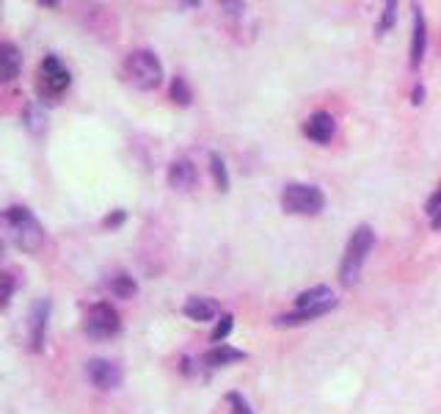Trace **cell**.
<instances>
[{
    "instance_id": "1",
    "label": "cell",
    "mask_w": 441,
    "mask_h": 414,
    "mask_svg": "<svg viewBox=\"0 0 441 414\" xmlns=\"http://www.w3.org/2000/svg\"><path fill=\"white\" fill-rule=\"evenodd\" d=\"M3 221H6V227H8L11 240H14L23 252H39V246L45 243V230H42V224L36 221V216H33L25 205L6 207Z\"/></svg>"
},
{
    "instance_id": "2",
    "label": "cell",
    "mask_w": 441,
    "mask_h": 414,
    "mask_svg": "<svg viewBox=\"0 0 441 414\" xmlns=\"http://www.w3.org/2000/svg\"><path fill=\"white\" fill-rule=\"evenodd\" d=\"M122 75L138 91H155L163 83V64L152 50H132L125 58Z\"/></svg>"
},
{
    "instance_id": "3",
    "label": "cell",
    "mask_w": 441,
    "mask_h": 414,
    "mask_svg": "<svg viewBox=\"0 0 441 414\" xmlns=\"http://www.w3.org/2000/svg\"><path fill=\"white\" fill-rule=\"evenodd\" d=\"M372 243H375V233L370 224H362L353 230L348 246H345V254H342V265H339V282L342 285H353L359 279L364 259L372 252Z\"/></svg>"
},
{
    "instance_id": "4",
    "label": "cell",
    "mask_w": 441,
    "mask_h": 414,
    "mask_svg": "<svg viewBox=\"0 0 441 414\" xmlns=\"http://www.w3.org/2000/svg\"><path fill=\"white\" fill-rule=\"evenodd\" d=\"M282 207L292 216H317L326 207V194L317 185L290 182L282 191Z\"/></svg>"
},
{
    "instance_id": "5",
    "label": "cell",
    "mask_w": 441,
    "mask_h": 414,
    "mask_svg": "<svg viewBox=\"0 0 441 414\" xmlns=\"http://www.w3.org/2000/svg\"><path fill=\"white\" fill-rule=\"evenodd\" d=\"M72 83V75L69 69L64 67V61L58 55H45V61L39 64V94L42 100H55L61 97Z\"/></svg>"
},
{
    "instance_id": "6",
    "label": "cell",
    "mask_w": 441,
    "mask_h": 414,
    "mask_svg": "<svg viewBox=\"0 0 441 414\" xmlns=\"http://www.w3.org/2000/svg\"><path fill=\"white\" fill-rule=\"evenodd\" d=\"M86 335L94 337V340H108V337H116L122 329V320H119V312L113 310L108 301L94 304L91 310L86 312V323H83Z\"/></svg>"
},
{
    "instance_id": "7",
    "label": "cell",
    "mask_w": 441,
    "mask_h": 414,
    "mask_svg": "<svg viewBox=\"0 0 441 414\" xmlns=\"http://www.w3.org/2000/svg\"><path fill=\"white\" fill-rule=\"evenodd\" d=\"M47 320H50V298H42L33 304L30 320H28V345L33 354L45 351V340H47Z\"/></svg>"
},
{
    "instance_id": "8",
    "label": "cell",
    "mask_w": 441,
    "mask_h": 414,
    "mask_svg": "<svg viewBox=\"0 0 441 414\" xmlns=\"http://www.w3.org/2000/svg\"><path fill=\"white\" fill-rule=\"evenodd\" d=\"M86 376H88V381L94 384L97 389H116L122 384V379H125V373H122V367L116 362H110V359H91V362L86 364Z\"/></svg>"
},
{
    "instance_id": "9",
    "label": "cell",
    "mask_w": 441,
    "mask_h": 414,
    "mask_svg": "<svg viewBox=\"0 0 441 414\" xmlns=\"http://www.w3.org/2000/svg\"><path fill=\"white\" fill-rule=\"evenodd\" d=\"M334 116L331 113H326V111H314L309 119L304 122V133L309 135L314 144H328L331 138H334Z\"/></svg>"
},
{
    "instance_id": "10",
    "label": "cell",
    "mask_w": 441,
    "mask_h": 414,
    "mask_svg": "<svg viewBox=\"0 0 441 414\" xmlns=\"http://www.w3.org/2000/svg\"><path fill=\"white\" fill-rule=\"evenodd\" d=\"M196 180H199V174H196L193 160L180 157V160H174V163L168 166V185H171L174 191H190V188L196 185Z\"/></svg>"
},
{
    "instance_id": "11",
    "label": "cell",
    "mask_w": 441,
    "mask_h": 414,
    "mask_svg": "<svg viewBox=\"0 0 441 414\" xmlns=\"http://www.w3.org/2000/svg\"><path fill=\"white\" fill-rule=\"evenodd\" d=\"M23 69V50L14 42H3L0 45V80L11 83Z\"/></svg>"
},
{
    "instance_id": "12",
    "label": "cell",
    "mask_w": 441,
    "mask_h": 414,
    "mask_svg": "<svg viewBox=\"0 0 441 414\" xmlns=\"http://www.w3.org/2000/svg\"><path fill=\"white\" fill-rule=\"evenodd\" d=\"M337 307V298L328 301V304H317V307H307V310H295L290 315H279L276 318V326H301V323H309L314 318H323L326 312H331Z\"/></svg>"
},
{
    "instance_id": "13",
    "label": "cell",
    "mask_w": 441,
    "mask_h": 414,
    "mask_svg": "<svg viewBox=\"0 0 441 414\" xmlns=\"http://www.w3.org/2000/svg\"><path fill=\"white\" fill-rule=\"evenodd\" d=\"M425 47H428V26H425V14L422 9L414 6V36H411V67H419L425 58Z\"/></svg>"
},
{
    "instance_id": "14",
    "label": "cell",
    "mask_w": 441,
    "mask_h": 414,
    "mask_svg": "<svg viewBox=\"0 0 441 414\" xmlns=\"http://www.w3.org/2000/svg\"><path fill=\"white\" fill-rule=\"evenodd\" d=\"M182 312H185L190 320L205 323V320H215V318H218V304H215L212 298H205V296H193V298L185 301Z\"/></svg>"
},
{
    "instance_id": "15",
    "label": "cell",
    "mask_w": 441,
    "mask_h": 414,
    "mask_svg": "<svg viewBox=\"0 0 441 414\" xmlns=\"http://www.w3.org/2000/svg\"><path fill=\"white\" fill-rule=\"evenodd\" d=\"M240 359H246V351L232 348V345H227V342H221V345H212L207 354L202 357V362L207 364V367H224V364L240 362Z\"/></svg>"
},
{
    "instance_id": "16",
    "label": "cell",
    "mask_w": 441,
    "mask_h": 414,
    "mask_svg": "<svg viewBox=\"0 0 441 414\" xmlns=\"http://www.w3.org/2000/svg\"><path fill=\"white\" fill-rule=\"evenodd\" d=\"M328 301H334V293H331L326 285H317V287L304 290V293H298V298H295V310H307V307L328 304Z\"/></svg>"
},
{
    "instance_id": "17",
    "label": "cell",
    "mask_w": 441,
    "mask_h": 414,
    "mask_svg": "<svg viewBox=\"0 0 441 414\" xmlns=\"http://www.w3.org/2000/svg\"><path fill=\"white\" fill-rule=\"evenodd\" d=\"M110 293H113L116 298H132V296L138 293V282L132 279L130 274H116V276L110 279Z\"/></svg>"
},
{
    "instance_id": "18",
    "label": "cell",
    "mask_w": 441,
    "mask_h": 414,
    "mask_svg": "<svg viewBox=\"0 0 441 414\" xmlns=\"http://www.w3.org/2000/svg\"><path fill=\"white\" fill-rule=\"evenodd\" d=\"M210 172H212V177H215L218 191H229V172H227V163L221 160L218 152H210Z\"/></svg>"
},
{
    "instance_id": "19",
    "label": "cell",
    "mask_w": 441,
    "mask_h": 414,
    "mask_svg": "<svg viewBox=\"0 0 441 414\" xmlns=\"http://www.w3.org/2000/svg\"><path fill=\"white\" fill-rule=\"evenodd\" d=\"M171 100H174L177 105H190L193 103V91H190V86H188V80L185 78L171 80Z\"/></svg>"
},
{
    "instance_id": "20",
    "label": "cell",
    "mask_w": 441,
    "mask_h": 414,
    "mask_svg": "<svg viewBox=\"0 0 441 414\" xmlns=\"http://www.w3.org/2000/svg\"><path fill=\"white\" fill-rule=\"evenodd\" d=\"M232 326H234V318L229 315V312H224L221 315V320L215 323V329H212V335H210V340L215 342V345H221L227 337H229V332H232Z\"/></svg>"
},
{
    "instance_id": "21",
    "label": "cell",
    "mask_w": 441,
    "mask_h": 414,
    "mask_svg": "<svg viewBox=\"0 0 441 414\" xmlns=\"http://www.w3.org/2000/svg\"><path fill=\"white\" fill-rule=\"evenodd\" d=\"M0 285H3V290H0V307L6 310L8 301H11V296H14V287H17L14 274H11V271H3V274H0Z\"/></svg>"
},
{
    "instance_id": "22",
    "label": "cell",
    "mask_w": 441,
    "mask_h": 414,
    "mask_svg": "<svg viewBox=\"0 0 441 414\" xmlns=\"http://www.w3.org/2000/svg\"><path fill=\"white\" fill-rule=\"evenodd\" d=\"M394 23H397V3L389 0V3L384 6V17H381V23H378V28H375V30H378V36H384L386 30H391Z\"/></svg>"
},
{
    "instance_id": "23",
    "label": "cell",
    "mask_w": 441,
    "mask_h": 414,
    "mask_svg": "<svg viewBox=\"0 0 441 414\" xmlns=\"http://www.w3.org/2000/svg\"><path fill=\"white\" fill-rule=\"evenodd\" d=\"M227 403L232 406V414H254L248 409V401H246L240 392H229V395H227Z\"/></svg>"
},
{
    "instance_id": "24",
    "label": "cell",
    "mask_w": 441,
    "mask_h": 414,
    "mask_svg": "<svg viewBox=\"0 0 441 414\" xmlns=\"http://www.w3.org/2000/svg\"><path fill=\"white\" fill-rule=\"evenodd\" d=\"M425 213L430 216V218H436L441 213V182H439V188L433 191V196L428 199V205H425Z\"/></svg>"
},
{
    "instance_id": "25",
    "label": "cell",
    "mask_w": 441,
    "mask_h": 414,
    "mask_svg": "<svg viewBox=\"0 0 441 414\" xmlns=\"http://www.w3.org/2000/svg\"><path fill=\"white\" fill-rule=\"evenodd\" d=\"M125 218H127V213H125V210H113V213L105 218V227L116 230V227H122V224H125Z\"/></svg>"
},
{
    "instance_id": "26",
    "label": "cell",
    "mask_w": 441,
    "mask_h": 414,
    "mask_svg": "<svg viewBox=\"0 0 441 414\" xmlns=\"http://www.w3.org/2000/svg\"><path fill=\"white\" fill-rule=\"evenodd\" d=\"M28 122V128L33 130V133H39V130H42V122H45V116H39V111H36V108H30V111H28V116H25Z\"/></svg>"
},
{
    "instance_id": "27",
    "label": "cell",
    "mask_w": 441,
    "mask_h": 414,
    "mask_svg": "<svg viewBox=\"0 0 441 414\" xmlns=\"http://www.w3.org/2000/svg\"><path fill=\"white\" fill-rule=\"evenodd\" d=\"M221 9H227L229 14H240L246 6H243V3H227V0H224V3H221Z\"/></svg>"
},
{
    "instance_id": "28",
    "label": "cell",
    "mask_w": 441,
    "mask_h": 414,
    "mask_svg": "<svg viewBox=\"0 0 441 414\" xmlns=\"http://www.w3.org/2000/svg\"><path fill=\"white\" fill-rule=\"evenodd\" d=\"M411 103H414V105L425 103V86H422V83H419V86L414 89V100H411Z\"/></svg>"
},
{
    "instance_id": "29",
    "label": "cell",
    "mask_w": 441,
    "mask_h": 414,
    "mask_svg": "<svg viewBox=\"0 0 441 414\" xmlns=\"http://www.w3.org/2000/svg\"><path fill=\"white\" fill-rule=\"evenodd\" d=\"M430 224H433V230H441V213L436 218H430Z\"/></svg>"
}]
</instances>
